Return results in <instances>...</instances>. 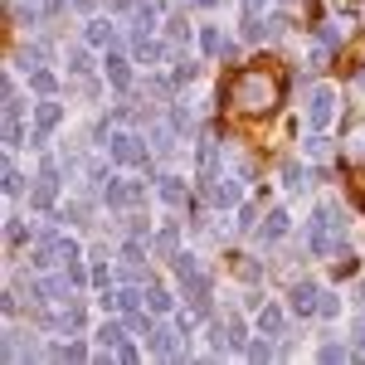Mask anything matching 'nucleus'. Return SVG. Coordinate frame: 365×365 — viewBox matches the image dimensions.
Returning a JSON list of instances; mask_svg holds the SVG:
<instances>
[{
  "mask_svg": "<svg viewBox=\"0 0 365 365\" xmlns=\"http://www.w3.org/2000/svg\"><path fill=\"white\" fill-rule=\"evenodd\" d=\"M278 98H282V83L273 73H263V68H244V73L229 78V103L239 113H273Z\"/></svg>",
  "mask_w": 365,
  "mask_h": 365,
  "instance_id": "f257e3e1",
  "label": "nucleus"
},
{
  "mask_svg": "<svg viewBox=\"0 0 365 365\" xmlns=\"http://www.w3.org/2000/svg\"><path fill=\"white\" fill-rule=\"evenodd\" d=\"M54 195H58V161L44 156V161H39V185L29 190V210H49Z\"/></svg>",
  "mask_w": 365,
  "mask_h": 365,
  "instance_id": "f03ea898",
  "label": "nucleus"
},
{
  "mask_svg": "<svg viewBox=\"0 0 365 365\" xmlns=\"http://www.w3.org/2000/svg\"><path fill=\"white\" fill-rule=\"evenodd\" d=\"M108 146H113V161H117V166H146V161H151V151L141 146L137 132H113Z\"/></svg>",
  "mask_w": 365,
  "mask_h": 365,
  "instance_id": "7ed1b4c3",
  "label": "nucleus"
},
{
  "mask_svg": "<svg viewBox=\"0 0 365 365\" xmlns=\"http://www.w3.org/2000/svg\"><path fill=\"white\" fill-rule=\"evenodd\" d=\"M331 117H336V93L331 88H307V127L322 132Z\"/></svg>",
  "mask_w": 365,
  "mask_h": 365,
  "instance_id": "20e7f679",
  "label": "nucleus"
},
{
  "mask_svg": "<svg viewBox=\"0 0 365 365\" xmlns=\"http://www.w3.org/2000/svg\"><path fill=\"white\" fill-rule=\"evenodd\" d=\"M180 327H175V331H170V327H151V331H146V346H151V356H161V361H180V356H185V351H180Z\"/></svg>",
  "mask_w": 365,
  "mask_h": 365,
  "instance_id": "39448f33",
  "label": "nucleus"
},
{
  "mask_svg": "<svg viewBox=\"0 0 365 365\" xmlns=\"http://www.w3.org/2000/svg\"><path fill=\"white\" fill-rule=\"evenodd\" d=\"M205 190H210V205L215 210H239V185L229 180V175H215V180H205Z\"/></svg>",
  "mask_w": 365,
  "mask_h": 365,
  "instance_id": "423d86ee",
  "label": "nucleus"
},
{
  "mask_svg": "<svg viewBox=\"0 0 365 365\" xmlns=\"http://www.w3.org/2000/svg\"><path fill=\"white\" fill-rule=\"evenodd\" d=\"M341 161L365 166V122H351V127L341 132Z\"/></svg>",
  "mask_w": 365,
  "mask_h": 365,
  "instance_id": "0eeeda50",
  "label": "nucleus"
},
{
  "mask_svg": "<svg viewBox=\"0 0 365 365\" xmlns=\"http://www.w3.org/2000/svg\"><path fill=\"white\" fill-rule=\"evenodd\" d=\"M317 297H322V287H317L312 278H302L297 287H292V297H287V302H292L297 317H307V312H317Z\"/></svg>",
  "mask_w": 365,
  "mask_h": 365,
  "instance_id": "6e6552de",
  "label": "nucleus"
},
{
  "mask_svg": "<svg viewBox=\"0 0 365 365\" xmlns=\"http://www.w3.org/2000/svg\"><path fill=\"white\" fill-rule=\"evenodd\" d=\"M141 200V185H132V180H108V205H113V210H127V205H137Z\"/></svg>",
  "mask_w": 365,
  "mask_h": 365,
  "instance_id": "1a4fd4ad",
  "label": "nucleus"
},
{
  "mask_svg": "<svg viewBox=\"0 0 365 365\" xmlns=\"http://www.w3.org/2000/svg\"><path fill=\"white\" fill-rule=\"evenodd\" d=\"M156 190H161V200H166L170 210H180V205L190 200V190H185V180H180V175H156Z\"/></svg>",
  "mask_w": 365,
  "mask_h": 365,
  "instance_id": "9d476101",
  "label": "nucleus"
},
{
  "mask_svg": "<svg viewBox=\"0 0 365 365\" xmlns=\"http://www.w3.org/2000/svg\"><path fill=\"white\" fill-rule=\"evenodd\" d=\"M175 137H180L175 127H161V122H156V127H151V156H161V161L175 156Z\"/></svg>",
  "mask_w": 365,
  "mask_h": 365,
  "instance_id": "9b49d317",
  "label": "nucleus"
},
{
  "mask_svg": "<svg viewBox=\"0 0 365 365\" xmlns=\"http://www.w3.org/2000/svg\"><path fill=\"white\" fill-rule=\"evenodd\" d=\"M83 39H88V44H98V49H103V44H108V49H117V29L108 25V20H88V25H83Z\"/></svg>",
  "mask_w": 365,
  "mask_h": 365,
  "instance_id": "f8f14e48",
  "label": "nucleus"
},
{
  "mask_svg": "<svg viewBox=\"0 0 365 365\" xmlns=\"http://www.w3.org/2000/svg\"><path fill=\"white\" fill-rule=\"evenodd\" d=\"M58 122H63V108H58V103H49V98H44V103H34V127L54 132Z\"/></svg>",
  "mask_w": 365,
  "mask_h": 365,
  "instance_id": "ddd939ff",
  "label": "nucleus"
},
{
  "mask_svg": "<svg viewBox=\"0 0 365 365\" xmlns=\"http://www.w3.org/2000/svg\"><path fill=\"white\" fill-rule=\"evenodd\" d=\"M108 78H113V88H127V83H132V63L117 54V49H108Z\"/></svg>",
  "mask_w": 365,
  "mask_h": 365,
  "instance_id": "4468645a",
  "label": "nucleus"
},
{
  "mask_svg": "<svg viewBox=\"0 0 365 365\" xmlns=\"http://www.w3.org/2000/svg\"><path fill=\"white\" fill-rule=\"evenodd\" d=\"M156 10H161V0H141L137 10H132V29H137V34H146V29L156 25Z\"/></svg>",
  "mask_w": 365,
  "mask_h": 365,
  "instance_id": "2eb2a0df",
  "label": "nucleus"
},
{
  "mask_svg": "<svg viewBox=\"0 0 365 365\" xmlns=\"http://www.w3.org/2000/svg\"><path fill=\"white\" fill-rule=\"evenodd\" d=\"M215 327H220V331H225L229 351H239V346H244V322H239V317H234V312H229L225 322H215Z\"/></svg>",
  "mask_w": 365,
  "mask_h": 365,
  "instance_id": "dca6fc26",
  "label": "nucleus"
},
{
  "mask_svg": "<svg viewBox=\"0 0 365 365\" xmlns=\"http://www.w3.org/2000/svg\"><path fill=\"white\" fill-rule=\"evenodd\" d=\"M282 234H287V210H273V215L263 220V244H273Z\"/></svg>",
  "mask_w": 365,
  "mask_h": 365,
  "instance_id": "f3484780",
  "label": "nucleus"
},
{
  "mask_svg": "<svg viewBox=\"0 0 365 365\" xmlns=\"http://www.w3.org/2000/svg\"><path fill=\"white\" fill-rule=\"evenodd\" d=\"M200 49H205L210 58H220V54H225V34H220L215 25H205V29H200Z\"/></svg>",
  "mask_w": 365,
  "mask_h": 365,
  "instance_id": "a211bd4d",
  "label": "nucleus"
},
{
  "mask_svg": "<svg viewBox=\"0 0 365 365\" xmlns=\"http://www.w3.org/2000/svg\"><path fill=\"white\" fill-rule=\"evenodd\" d=\"M282 180H287V190H297V195H302V190H312V175L302 166H297V161H287V170H282Z\"/></svg>",
  "mask_w": 365,
  "mask_h": 365,
  "instance_id": "6ab92c4d",
  "label": "nucleus"
},
{
  "mask_svg": "<svg viewBox=\"0 0 365 365\" xmlns=\"http://www.w3.org/2000/svg\"><path fill=\"white\" fill-rule=\"evenodd\" d=\"M29 88H34L39 98H49L58 83H54V73H49V68H29Z\"/></svg>",
  "mask_w": 365,
  "mask_h": 365,
  "instance_id": "aec40b11",
  "label": "nucleus"
},
{
  "mask_svg": "<svg viewBox=\"0 0 365 365\" xmlns=\"http://www.w3.org/2000/svg\"><path fill=\"white\" fill-rule=\"evenodd\" d=\"M166 34L175 39V44H185V39H190V20H185V10H175V15L166 20Z\"/></svg>",
  "mask_w": 365,
  "mask_h": 365,
  "instance_id": "412c9836",
  "label": "nucleus"
},
{
  "mask_svg": "<svg viewBox=\"0 0 365 365\" xmlns=\"http://www.w3.org/2000/svg\"><path fill=\"white\" fill-rule=\"evenodd\" d=\"M258 327H263L268 336H282V307H263L258 312Z\"/></svg>",
  "mask_w": 365,
  "mask_h": 365,
  "instance_id": "4be33fe9",
  "label": "nucleus"
},
{
  "mask_svg": "<svg viewBox=\"0 0 365 365\" xmlns=\"http://www.w3.org/2000/svg\"><path fill=\"white\" fill-rule=\"evenodd\" d=\"M170 268H175V278H180V282H185V278H195V273H200L195 253H175V258H170Z\"/></svg>",
  "mask_w": 365,
  "mask_h": 365,
  "instance_id": "5701e85b",
  "label": "nucleus"
},
{
  "mask_svg": "<svg viewBox=\"0 0 365 365\" xmlns=\"http://www.w3.org/2000/svg\"><path fill=\"white\" fill-rule=\"evenodd\" d=\"M127 336V331H122V327H117V322H103V327H98V346H103V351H117V341Z\"/></svg>",
  "mask_w": 365,
  "mask_h": 365,
  "instance_id": "b1692460",
  "label": "nucleus"
},
{
  "mask_svg": "<svg viewBox=\"0 0 365 365\" xmlns=\"http://www.w3.org/2000/svg\"><path fill=\"white\" fill-rule=\"evenodd\" d=\"M146 302H151V312H156V317H166V312L175 307V297H170L166 287H151V292H146Z\"/></svg>",
  "mask_w": 365,
  "mask_h": 365,
  "instance_id": "393cba45",
  "label": "nucleus"
},
{
  "mask_svg": "<svg viewBox=\"0 0 365 365\" xmlns=\"http://www.w3.org/2000/svg\"><path fill=\"white\" fill-rule=\"evenodd\" d=\"M44 63H49V44H44V39H34V44L25 49V68H44Z\"/></svg>",
  "mask_w": 365,
  "mask_h": 365,
  "instance_id": "a878e982",
  "label": "nucleus"
},
{
  "mask_svg": "<svg viewBox=\"0 0 365 365\" xmlns=\"http://www.w3.org/2000/svg\"><path fill=\"white\" fill-rule=\"evenodd\" d=\"M141 297H146V292H141L137 282H132L127 292H117V307H122V312H127V317H132V312H141Z\"/></svg>",
  "mask_w": 365,
  "mask_h": 365,
  "instance_id": "bb28decb",
  "label": "nucleus"
},
{
  "mask_svg": "<svg viewBox=\"0 0 365 365\" xmlns=\"http://www.w3.org/2000/svg\"><path fill=\"white\" fill-rule=\"evenodd\" d=\"M156 253H161V258H175V253H180V234H175V229H161V239H156Z\"/></svg>",
  "mask_w": 365,
  "mask_h": 365,
  "instance_id": "cd10ccee",
  "label": "nucleus"
},
{
  "mask_svg": "<svg viewBox=\"0 0 365 365\" xmlns=\"http://www.w3.org/2000/svg\"><path fill=\"white\" fill-rule=\"evenodd\" d=\"M170 127H175V132H190V127H195V113H190L185 103H175V108H170Z\"/></svg>",
  "mask_w": 365,
  "mask_h": 365,
  "instance_id": "c85d7f7f",
  "label": "nucleus"
},
{
  "mask_svg": "<svg viewBox=\"0 0 365 365\" xmlns=\"http://www.w3.org/2000/svg\"><path fill=\"white\" fill-rule=\"evenodd\" d=\"M5 146H10V151L25 146V127H20V117H5Z\"/></svg>",
  "mask_w": 365,
  "mask_h": 365,
  "instance_id": "c756f323",
  "label": "nucleus"
},
{
  "mask_svg": "<svg viewBox=\"0 0 365 365\" xmlns=\"http://www.w3.org/2000/svg\"><path fill=\"white\" fill-rule=\"evenodd\" d=\"M307 156H317V161H327V156H331V141L322 137V132H312V137H307Z\"/></svg>",
  "mask_w": 365,
  "mask_h": 365,
  "instance_id": "7c9ffc66",
  "label": "nucleus"
},
{
  "mask_svg": "<svg viewBox=\"0 0 365 365\" xmlns=\"http://www.w3.org/2000/svg\"><path fill=\"white\" fill-rule=\"evenodd\" d=\"M317 39H322L327 49H336L341 39H346V29H336V25H317Z\"/></svg>",
  "mask_w": 365,
  "mask_h": 365,
  "instance_id": "2f4dec72",
  "label": "nucleus"
},
{
  "mask_svg": "<svg viewBox=\"0 0 365 365\" xmlns=\"http://www.w3.org/2000/svg\"><path fill=\"white\" fill-rule=\"evenodd\" d=\"M195 73H200V68L190 63V54H180V58H175V83H190Z\"/></svg>",
  "mask_w": 365,
  "mask_h": 365,
  "instance_id": "473e14b6",
  "label": "nucleus"
},
{
  "mask_svg": "<svg viewBox=\"0 0 365 365\" xmlns=\"http://www.w3.org/2000/svg\"><path fill=\"white\" fill-rule=\"evenodd\" d=\"M244 356H249V361H268L273 346H268V341H244Z\"/></svg>",
  "mask_w": 365,
  "mask_h": 365,
  "instance_id": "72a5a7b5",
  "label": "nucleus"
},
{
  "mask_svg": "<svg viewBox=\"0 0 365 365\" xmlns=\"http://www.w3.org/2000/svg\"><path fill=\"white\" fill-rule=\"evenodd\" d=\"M317 356H322V361H327V365H336V361H346L351 351H346V346H336V341H327V346H322Z\"/></svg>",
  "mask_w": 365,
  "mask_h": 365,
  "instance_id": "f704fd0d",
  "label": "nucleus"
},
{
  "mask_svg": "<svg viewBox=\"0 0 365 365\" xmlns=\"http://www.w3.org/2000/svg\"><path fill=\"white\" fill-rule=\"evenodd\" d=\"M20 190H25V175L15 166H5V195H20Z\"/></svg>",
  "mask_w": 365,
  "mask_h": 365,
  "instance_id": "c9c22d12",
  "label": "nucleus"
},
{
  "mask_svg": "<svg viewBox=\"0 0 365 365\" xmlns=\"http://www.w3.org/2000/svg\"><path fill=\"white\" fill-rule=\"evenodd\" d=\"M68 68H73V73H88V68H93L88 49H73V54H68Z\"/></svg>",
  "mask_w": 365,
  "mask_h": 365,
  "instance_id": "e433bc0d",
  "label": "nucleus"
},
{
  "mask_svg": "<svg viewBox=\"0 0 365 365\" xmlns=\"http://www.w3.org/2000/svg\"><path fill=\"white\" fill-rule=\"evenodd\" d=\"M122 258H127V263H141V258H146V244H141V239H127Z\"/></svg>",
  "mask_w": 365,
  "mask_h": 365,
  "instance_id": "4c0bfd02",
  "label": "nucleus"
},
{
  "mask_svg": "<svg viewBox=\"0 0 365 365\" xmlns=\"http://www.w3.org/2000/svg\"><path fill=\"white\" fill-rule=\"evenodd\" d=\"M63 273H68L73 287H83V282H88V273H83V263H78V258H73V263H63Z\"/></svg>",
  "mask_w": 365,
  "mask_h": 365,
  "instance_id": "58836bf2",
  "label": "nucleus"
},
{
  "mask_svg": "<svg viewBox=\"0 0 365 365\" xmlns=\"http://www.w3.org/2000/svg\"><path fill=\"white\" fill-rule=\"evenodd\" d=\"M317 312H322V317H336V312H341V297H327V292H322V297H317Z\"/></svg>",
  "mask_w": 365,
  "mask_h": 365,
  "instance_id": "ea45409f",
  "label": "nucleus"
},
{
  "mask_svg": "<svg viewBox=\"0 0 365 365\" xmlns=\"http://www.w3.org/2000/svg\"><path fill=\"white\" fill-rule=\"evenodd\" d=\"M113 356H117V361H127V365H132V361H137V346H132V341L122 336V341H117V351H113Z\"/></svg>",
  "mask_w": 365,
  "mask_h": 365,
  "instance_id": "a19ab883",
  "label": "nucleus"
},
{
  "mask_svg": "<svg viewBox=\"0 0 365 365\" xmlns=\"http://www.w3.org/2000/svg\"><path fill=\"white\" fill-rule=\"evenodd\" d=\"M258 225V210L253 205H239V229H253Z\"/></svg>",
  "mask_w": 365,
  "mask_h": 365,
  "instance_id": "79ce46f5",
  "label": "nucleus"
},
{
  "mask_svg": "<svg viewBox=\"0 0 365 365\" xmlns=\"http://www.w3.org/2000/svg\"><path fill=\"white\" fill-rule=\"evenodd\" d=\"M5 239H10V244H25V225H20V220H10V225H5Z\"/></svg>",
  "mask_w": 365,
  "mask_h": 365,
  "instance_id": "37998d69",
  "label": "nucleus"
},
{
  "mask_svg": "<svg viewBox=\"0 0 365 365\" xmlns=\"http://www.w3.org/2000/svg\"><path fill=\"white\" fill-rule=\"evenodd\" d=\"M263 29H268V39H282V29H287V20H282V15H273V20H268Z\"/></svg>",
  "mask_w": 365,
  "mask_h": 365,
  "instance_id": "c03bdc74",
  "label": "nucleus"
},
{
  "mask_svg": "<svg viewBox=\"0 0 365 365\" xmlns=\"http://www.w3.org/2000/svg\"><path fill=\"white\" fill-rule=\"evenodd\" d=\"M307 68H327V44H317V49H312V58H307Z\"/></svg>",
  "mask_w": 365,
  "mask_h": 365,
  "instance_id": "a18cd8bd",
  "label": "nucleus"
},
{
  "mask_svg": "<svg viewBox=\"0 0 365 365\" xmlns=\"http://www.w3.org/2000/svg\"><path fill=\"white\" fill-rule=\"evenodd\" d=\"M244 15H253V20H258V15H263V0H244Z\"/></svg>",
  "mask_w": 365,
  "mask_h": 365,
  "instance_id": "49530a36",
  "label": "nucleus"
},
{
  "mask_svg": "<svg viewBox=\"0 0 365 365\" xmlns=\"http://www.w3.org/2000/svg\"><path fill=\"white\" fill-rule=\"evenodd\" d=\"M356 346H365V317L356 322Z\"/></svg>",
  "mask_w": 365,
  "mask_h": 365,
  "instance_id": "de8ad7c7",
  "label": "nucleus"
},
{
  "mask_svg": "<svg viewBox=\"0 0 365 365\" xmlns=\"http://www.w3.org/2000/svg\"><path fill=\"white\" fill-rule=\"evenodd\" d=\"M93 5H98V0H73V10H83V15L93 10Z\"/></svg>",
  "mask_w": 365,
  "mask_h": 365,
  "instance_id": "09e8293b",
  "label": "nucleus"
},
{
  "mask_svg": "<svg viewBox=\"0 0 365 365\" xmlns=\"http://www.w3.org/2000/svg\"><path fill=\"white\" fill-rule=\"evenodd\" d=\"M356 297H361V302H365V282H361V287H356Z\"/></svg>",
  "mask_w": 365,
  "mask_h": 365,
  "instance_id": "8fccbe9b",
  "label": "nucleus"
},
{
  "mask_svg": "<svg viewBox=\"0 0 365 365\" xmlns=\"http://www.w3.org/2000/svg\"><path fill=\"white\" fill-rule=\"evenodd\" d=\"M200 5H215V0H200Z\"/></svg>",
  "mask_w": 365,
  "mask_h": 365,
  "instance_id": "3c124183",
  "label": "nucleus"
}]
</instances>
